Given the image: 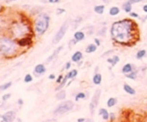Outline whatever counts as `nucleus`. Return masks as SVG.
I'll return each mask as SVG.
<instances>
[{
    "mask_svg": "<svg viewBox=\"0 0 147 122\" xmlns=\"http://www.w3.org/2000/svg\"><path fill=\"white\" fill-rule=\"evenodd\" d=\"M110 35L115 43L129 46L139 40V28L133 18H124L113 22L110 27Z\"/></svg>",
    "mask_w": 147,
    "mask_h": 122,
    "instance_id": "nucleus-1",
    "label": "nucleus"
},
{
    "mask_svg": "<svg viewBox=\"0 0 147 122\" xmlns=\"http://www.w3.org/2000/svg\"><path fill=\"white\" fill-rule=\"evenodd\" d=\"M49 25H50V16H49V14L46 13V12H40L35 16L34 20H33V33L38 37L42 36L48 30Z\"/></svg>",
    "mask_w": 147,
    "mask_h": 122,
    "instance_id": "nucleus-2",
    "label": "nucleus"
},
{
    "mask_svg": "<svg viewBox=\"0 0 147 122\" xmlns=\"http://www.w3.org/2000/svg\"><path fill=\"white\" fill-rule=\"evenodd\" d=\"M10 32L14 39H20L23 37L29 36L31 32V25L26 19H20L16 22H13L10 27Z\"/></svg>",
    "mask_w": 147,
    "mask_h": 122,
    "instance_id": "nucleus-3",
    "label": "nucleus"
},
{
    "mask_svg": "<svg viewBox=\"0 0 147 122\" xmlns=\"http://www.w3.org/2000/svg\"><path fill=\"white\" fill-rule=\"evenodd\" d=\"M17 41L9 36H0V55L12 56L18 51Z\"/></svg>",
    "mask_w": 147,
    "mask_h": 122,
    "instance_id": "nucleus-4",
    "label": "nucleus"
},
{
    "mask_svg": "<svg viewBox=\"0 0 147 122\" xmlns=\"http://www.w3.org/2000/svg\"><path fill=\"white\" fill-rule=\"evenodd\" d=\"M74 107V102L71 100H66V101H62L61 103L54 109L53 111V114L54 116H60V115H63L65 113L69 112L73 109Z\"/></svg>",
    "mask_w": 147,
    "mask_h": 122,
    "instance_id": "nucleus-5",
    "label": "nucleus"
},
{
    "mask_svg": "<svg viewBox=\"0 0 147 122\" xmlns=\"http://www.w3.org/2000/svg\"><path fill=\"white\" fill-rule=\"evenodd\" d=\"M68 26H69V22L68 21H65L60 26V28L57 30V32L55 33L54 37H53V39H52L53 44H57V43H59L60 41L63 39V37L65 36L66 32H67V30H68Z\"/></svg>",
    "mask_w": 147,
    "mask_h": 122,
    "instance_id": "nucleus-6",
    "label": "nucleus"
},
{
    "mask_svg": "<svg viewBox=\"0 0 147 122\" xmlns=\"http://www.w3.org/2000/svg\"><path fill=\"white\" fill-rule=\"evenodd\" d=\"M100 95H101V90L100 89L95 90L94 94H93V96H92V99H91V101H90V104H89V110H90L91 114H94L95 110H96V108L98 107Z\"/></svg>",
    "mask_w": 147,
    "mask_h": 122,
    "instance_id": "nucleus-7",
    "label": "nucleus"
},
{
    "mask_svg": "<svg viewBox=\"0 0 147 122\" xmlns=\"http://www.w3.org/2000/svg\"><path fill=\"white\" fill-rule=\"evenodd\" d=\"M16 119L15 111H7L1 115V122H13Z\"/></svg>",
    "mask_w": 147,
    "mask_h": 122,
    "instance_id": "nucleus-8",
    "label": "nucleus"
},
{
    "mask_svg": "<svg viewBox=\"0 0 147 122\" xmlns=\"http://www.w3.org/2000/svg\"><path fill=\"white\" fill-rule=\"evenodd\" d=\"M17 41V44L19 45V47H27V46H30L31 44H32V38H31V36H26V37H23V38H20L18 39Z\"/></svg>",
    "mask_w": 147,
    "mask_h": 122,
    "instance_id": "nucleus-9",
    "label": "nucleus"
},
{
    "mask_svg": "<svg viewBox=\"0 0 147 122\" xmlns=\"http://www.w3.org/2000/svg\"><path fill=\"white\" fill-rule=\"evenodd\" d=\"M63 47H64L63 45H60V46L57 47V48L55 49V50L53 51V52L51 53V54L48 56V58H47L46 61H45V64H49V63H51V62L54 60V59L57 57V55H58L59 53H60V51H61L62 49H63Z\"/></svg>",
    "mask_w": 147,
    "mask_h": 122,
    "instance_id": "nucleus-10",
    "label": "nucleus"
},
{
    "mask_svg": "<svg viewBox=\"0 0 147 122\" xmlns=\"http://www.w3.org/2000/svg\"><path fill=\"white\" fill-rule=\"evenodd\" d=\"M46 72V67H45V64H37L34 67V74L35 76H40L42 74H44Z\"/></svg>",
    "mask_w": 147,
    "mask_h": 122,
    "instance_id": "nucleus-11",
    "label": "nucleus"
},
{
    "mask_svg": "<svg viewBox=\"0 0 147 122\" xmlns=\"http://www.w3.org/2000/svg\"><path fill=\"white\" fill-rule=\"evenodd\" d=\"M82 58H83V54H82L81 51H76L71 56V61L75 62V63H78V62H80L82 60Z\"/></svg>",
    "mask_w": 147,
    "mask_h": 122,
    "instance_id": "nucleus-12",
    "label": "nucleus"
},
{
    "mask_svg": "<svg viewBox=\"0 0 147 122\" xmlns=\"http://www.w3.org/2000/svg\"><path fill=\"white\" fill-rule=\"evenodd\" d=\"M73 38L75 39L77 42H79V41H82L85 39V33L83 32V31H76L75 33H74L73 35Z\"/></svg>",
    "mask_w": 147,
    "mask_h": 122,
    "instance_id": "nucleus-13",
    "label": "nucleus"
},
{
    "mask_svg": "<svg viewBox=\"0 0 147 122\" xmlns=\"http://www.w3.org/2000/svg\"><path fill=\"white\" fill-rule=\"evenodd\" d=\"M92 81L95 85H99V84L102 82V75H101L100 73H95L94 75H93Z\"/></svg>",
    "mask_w": 147,
    "mask_h": 122,
    "instance_id": "nucleus-14",
    "label": "nucleus"
},
{
    "mask_svg": "<svg viewBox=\"0 0 147 122\" xmlns=\"http://www.w3.org/2000/svg\"><path fill=\"white\" fill-rule=\"evenodd\" d=\"M99 115H101V117H102L104 120H108L109 117H110V113H109L105 108L99 109Z\"/></svg>",
    "mask_w": 147,
    "mask_h": 122,
    "instance_id": "nucleus-15",
    "label": "nucleus"
},
{
    "mask_svg": "<svg viewBox=\"0 0 147 122\" xmlns=\"http://www.w3.org/2000/svg\"><path fill=\"white\" fill-rule=\"evenodd\" d=\"M123 89H124V91L127 93V94H130V95H134L136 93L135 89H134L133 87H131L129 84H126V83L124 84V85H123Z\"/></svg>",
    "mask_w": 147,
    "mask_h": 122,
    "instance_id": "nucleus-16",
    "label": "nucleus"
},
{
    "mask_svg": "<svg viewBox=\"0 0 147 122\" xmlns=\"http://www.w3.org/2000/svg\"><path fill=\"white\" fill-rule=\"evenodd\" d=\"M119 56H117V55H113L112 57H109V58L106 59V61L108 62V63L111 64V66H114L116 65V64L119 62Z\"/></svg>",
    "mask_w": 147,
    "mask_h": 122,
    "instance_id": "nucleus-17",
    "label": "nucleus"
},
{
    "mask_svg": "<svg viewBox=\"0 0 147 122\" xmlns=\"http://www.w3.org/2000/svg\"><path fill=\"white\" fill-rule=\"evenodd\" d=\"M94 12L96 14H99V15H101V14L104 13V10H105V6L103 5V4H99V5H96L94 6Z\"/></svg>",
    "mask_w": 147,
    "mask_h": 122,
    "instance_id": "nucleus-18",
    "label": "nucleus"
},
{
    "mask_svg": "<svg viewBox=\"0 0 147 122\" xmlns=\"http://www.w3.org/2000/svg\"><path fill=\"white\" fill-rule=\"evenodd\" d=\"M132 5H133V4H131L129 1H126L125 3L122 4V9H123L126 13H130V12L132 11Z\"/></svg>",
    "mask_w": 147,
    "mask_h": 122,
    "instance_id": "nucleus-19",
    "label": "nucleus"
},
{
    "mask_svg": "<svg viewBox=\"0 0 147 122\" xmlns=\"http://www.w3.org/2000/svg\"><path fill=\"white\" fill-rule=\"evenodd\" d=\"M131 71H133V66H132V64L127 63L122 67V72H123L124 74H128Z\"/></svg>",
    "mask_w": 147,
    "mask_h": 122,
    "instance_id": "nucleus-20",
    "label": "nucleus"
},
{
    "mask_svg": "<svg viewBox=\"0 0 147 122\" xmlns=\"http://www.w3.org/2000/svg\"><path fill=\"white\" fill-rule=\"evenodd\" d=\"M120 13V8L118 6H112V7L109 9V14L111 16H117Z\"/></svg>",
    "mask_w": 147,
    "mask_h": 122,
    "instance_id": "nucleus-21",
    "label": "nucleus"
},
{
    "mask_svg": "<svg viewBox=\"0 0 147 122\" xmlns=\"http://www.w3.org/2000/svg\"><path fill=\"white\" fill-rule=\"evenodd\" d=\"M55 97H56L57 100H63V99H65V97H66V91L63 89L58 90V92L56 93Z\"/></svg>",
    "mask_w": 147,
    "mask_h": 122,
    "instance_id": "nucleus-22",
    "label": "nucleus"
},
{
    "mask_svg": "<svg viewBox=\"0 0 147 122\" xmlns=\"http://www.w3.org/2000/svg\"><path fill=\"white\" fill-rule=\"evenodd\" d=\"M96 49H97V45L93 44V43H90V44L87 45L85 51H86V53H93V52L96 51Z\"/></svg>",
    "mask_w": 147,
    "mask_h": 122,
    "instance_id": "nucleus-23",
    "label": "nucleus"
},
{
    "mask_svg": "<svg viewBox=\"0 0 147 122\" xmlns=\"http://www.w3.org/2000/svg\"><path fill=\"white\" fill-rule=\"evenodd\" d=\"M77 70L76 69H72V70H70L69 72H68L67 74H66V77L68 78V79H70V80H72V79H74V78L77 76Z\"/></svg>",
    "mask_w": 147,
    "mask_h": 122,
    "instance_id": "nucleus-24",
    "label": "nucleus"
},
{
    "mask_svg": "<svg viewBox=\"0 0 147 122\" xmlns=\"http://www.w3.org/2000/svg\"><path fill=\"white\" fill-rule=\"evenodd\" d=\"M117 103V99L115 97H110V98L107 100V107H114Z\"/></svg>",
    "mask_w": 147,
    "mask_h": 122,
    "instance_id": "nucleus-25",
    "label": "nucleus"
},
{
    "mask_svg": "<svg viewBox=\"0 0 147 122\" xmlns=\"http://www.w3.org/2000/svg\"><path fill=\"white\" fill-rule=\"evenodd\" d=\"M11 86H12V82H7V83L2 84V85H0V91H5V90H7Z\"/></svg>",
    "mask_w": 147,
    "mask_h": 122,
    "instance_id": "nucleus-26",
    "label": "nucleus"
},
{
    "mask_svg": "<svg viewBox=\"0 0 147 122\" xmlns=\"http://www.w3.org/2000/svg\"><path fill=\"white\" fill-rule=\"evenodd\" d=\"M146 56V50H139L137 53H136V58L137 59H142L143 57Z\"/></svg>",
    "mask_w": 147,
    "mask_h": 122,
    "instance_id": "nucleus-27",
    "label": "nucleus"
},
{
    "mask_svg": "<svg viewBox=\"0 0 147 122\" xmlns=\"http://www.w3.org/2000/svg\"><path fill=\"white\" fill-rule=\"evenodd\" d=\"M67 80H69V79H68V78L66 77V76H64V78H63V80L61 81V83H59V85L56 87V90H61L62 88H63L64 86H65V84H66V82H67Z\"/></svg>",
    "mask_w": 147,
    "mask_h": 122,
    "instance_id": "nucleus-28",
    "label": "nucleus"
},
{
    "mask_svg": "<svg viewBox=\"0 0 147 122\" xmlns=\"http://www.w3.org/2000/svg\"><path fill=\"white\" fill-rule=\"evenodd\" d=\"M81 22H82V17H81V16H78L76 19H74V21H73V28H74V29H75V28H77L78 25H79Z\"/></svg>",
    "mask_w": 147,
    "mask_h": 122,
    "instance_id": "nucleus-29",
    "label": "nucleus"
},
{
    "mask_svg": "<svg viewBox=\"0 0 147 122\" xmlns=\"http://www.w3.org/2000/svg\"><path fill=\"white\" fill-rule=\"evenodd\" d=\"M126 78H129V79H136L137 77V72L136 71H131L130 73L126 74Z\"/></svg>",
    "mask_w": 147,
    "mask_h": 122,
    "instance_id": "nucleus-30",
    "label": "nucleus"
},
{
    "mask_svg": "<svg viewBox=\"0 0 147 122\" xmlns=\"http://www.w3.org/2000/svg\"><path fill=\"white\" fill-rule=\"evenodd\" d=\"M85 97H86L85 93H84V92H79V93H77V94L75 95V100L78 101V100H80V99H85Z\"/></svg>",
    "mask_w": 147,
    "mask_h": 122,
    "instance_id": "nucleus-31",
    "label": "nucleus"
},
{
    "mask_svg": "<svg viewBox=\"0 0 147 122\" xmlns=\"http://www.w3.org/2000/svg\"><path fill=\"white\" fill-rule=\"evenodd\" d=\"M32 80H33V77L31 74H26L25 77H24V82H25V83H30Z\"/></svg>",
    "mask_w": 147,
    "mask_h": 122,
    "instance_id": "nucleus-32",
    "label": "nucleus"
},
{
    "mask_svg": "<svg viewBox=\"0 0 147 122\" xmlns=\"http://www.w3.org/2000/svg\"><path fill=\"white\" fill-rule=\"evenodd\" d=\"M129 16H130V18H139V14L136 13V12H133V11L130 12Z\"/></svg>",
    "mask_w": 147,
    "mask_h": 122,
    "instance_id": "nucleus-33",
    "label": "nucleus"
},
{
    "mask_svg": "<svg viewBox=\"0 0 147 122\" xmlns=\"http://www.w3.org/2000/svg\"><path fill=\"white\" fill-rule=\"evenodd\" d=\"M65 13V9L64 8H57L56 9V14L57 15H61V14Z\"/></svg>",
    "mask_w": 147,
    "mask_h": 122,
    "instance_id": "nucleus-34",
    "label": "nucleus"
},
{
    "mask_svg": "<svg viewBox=\"0 0 147 122\" xmlns=\"http://www.w3.org/2000/svg\"><path fill=\"white\" fill-rule=\"evenodd\" d=\"M10 97H11V94H10V93H7V94H4L3 96H2V100H3V101H7L8 99L10 98Z\"/></svg>",
    "mask_w": 147,
    "mask_h": 122,
    "instance_id": "nucleus-35",
    "label": "nucleus"
},
{
    "mask_svg": "<svg viewBox=\"0 0 147 122\" xmlns=\"http://www.w3.org/2000/svg\"><path fill=\"white\" fill-rule=\"evenodd\" d=\"M131 4H135V3H140V2H143L145 0H128Z\"/></svg>",
    "mask_w": 147,
    "mask_h": 122,
    "instance_id": "nucleus-36",
    "label": "nucleus"
},
{
    "mask_svg": "<svg viewBox=\"0 0 147 122\" xmlns=\"http://www.w3.org/2000/svg\"><path fill=\"white\" fill-rule=\"evenodd\" d=\"M70 67H71V62H70V61H68V62H66V64H65V66H64V69H66V70H68V69H70Z\"/></svg>",
    "mask_w": 147,
    "mask_h": 122,
    "instance_id": "nucleus-37",
    "label": "nucleus"
},
{
    "mask_svg": "<svg viewBox=\"0 0 147 122\" xmlns=\"http://www.w3.org/2000/svg\"><path fill=\"white\" fill-rule=\"evenodd\" d=\"M63 78H64V76L63 75H59L58 76V78H57V79H56V83H61V81H62V80H63Z\"/></svg>",
    "mask_w": 147,
    "mask_h": 122,
    "instance_id": "nucleus-38",
    "label": "nucleus"
},
{
    "mask_svg": "<svg viewBox=\"0 0 147 122\" xmlns=\"http://www.w3.org/2000/svg\"><path fill=\"white\" fill-rule=\"evenodd\" d=\"M105 31H106V28H105V27H103V28H102V30H101L100 32H98V34L100 35V36H104V34H105Z\"/></svg>",
    "mask_w": 147,
    "mask_h": 122,
    "instance_id": "nucleus-39",
    "label": "nucleus"
},
{
    "mask_svg": "<svg viewBox=\"0 0 147 122\" xmlns=\"http://www.w3.org/2000/svg\"><path fill=\"white\" fill-rule=\"evenodd\" d=\"M61 1V0H48L49 3L51 4H56V3H59V2Z\"/></svg>",
    "mask_w": 147,
    "mask_h": 122,
    "instance_id": "nucleus-40",
    "label": "nucleus"
},
{
    "mask_svg": "<svg viewBox=\"0 0 147 122\" xmlns=\"http://www.w3.org/2000/svg\"><path fill=\"white\" fill-rule=\"evenodd\" d=\"M76 43H77V41H76L75 39L73 38V40H71V41H70V42H69V47H71L72 45H75Z\"/></svg>",
    "mask_w": 147,
    "mask_h": 122,
    "instance_id": "nucleus-41",
    "label": "nucleus"
},
{
    "mask_svg": "<svg viewBox=\"0 0 147 122\" xmlns=\"http://www.w3.org/2000/svg\"><path fill=\"white\" fill-rule=\"evenodd\" d=\"M94 42H95V44H96L97 46H100L101 43H100V40H99L98 38H95V39H94Z\"/></svg>",
    "mask_w": 147,
    "mask_h": 122,
    "instance_id": "nucleus-42",
    "label": "nucleus"
},
{
    "mask_svg": "<svg viewBox=\"0 0 147 122\" xmlns=\"http://www.w3.org/2000/svg\"><path fill=\"white\" fill-rule=\"evenodd\" d=\"M113 52V50H109L108 52H105V53H103L102 54V57H104V56H107V55H109L110 53H112Z\"/></svg>",
    "mask_w": 147,
    "mask_h": 122,
    "instance_id": "nucleus-43",
    "label": "nucleus"
},
{
    "mask_svg": "<svg viewBox=\"0 0 147 122\" xmlns=\"http://www.w3.org/2000/svg\"><path fill=\"white\" fill-rule=\"evenodd\" d=\"M42 122H57L56 119H47V120H44Z\"/></svg>",
    "mask_w": 147,
    "mask_h": 122,
    "instance_id": "nucleus-44",
    "label": "nucleus"
},
{
    "mask_svg": "<svg viewBox=\"0 0 147 122\" xmlns=\"http://www.w3.org/2000/svg\"><path fill=\"white\" fill-rule=\"evenodd\" d=\"M142 9H143V11L145 12V13H147V3H146V4H144L143 7H142Z\"/></svg>",
    "mask_w": 147,
    "mask_h": 122,
    "instance_id": "nucleus-45",
    "label": "nucleus"
},
{
    "mask_svg": "<svg viewBox=\"0 0 147 122\" xmlns=\"http://www.w3.org/2000/svg\"><path fill=\"white\" fill-rule=\"evenodd\" d=\"M48 78H49L50 80H53V79H55V75H54V74H50Z\"/></svg>",
    "mask_w": 147,
    "mask_h": 122,
    "instance_id": "nucleus-46",
    "label": "nucleus"
},
{
    "mask_svg": "<svg viewBox=\"0 0 147 122\" xmlns=\"http://www.w3.org/2000/svg\"><path fill=\"white\" fill-rule=\"evenodd\" d=\"M17 103H18V104H19V105H23V100H22V99H18V100H17Z\"/></svg>",
    "mask_w": 147,
    "mask_h": 122,
    "instance_id": "nucleus-47",
    "label": "nucleus"
},
{
    "mask_svg": "<svg viewBox=\"0 0 147 122\" xmlns=\"http://www.w3.org/2000/svg\"><path fill=\"white\" fill-rule=\"evenodd\" d=\"M85 120H86L85 118H78L77 119V122H84Z\"/></svg>",
    "mask_w": 147,
    "mask_h": 122,
    "instance_id": "nucleus-48",
    "label": "nucleus"
},
{
    "mask_svg": "<svg viewBox=\"0 0 147 122\" xmlns=\"http://www.w3.org/2000/svg\"><path fill=\"white\" fill-rule=\"evenodd\" d=\"M110 118H111V120H113V119L115 118V116H114V113H110Z\"/></svg>",
    "mask_w": 147,
    "mask_h": 122,
    "instance_id": "nucleus-49",
    "label": "nucleus"
},
{
    "mask_svg": "<svg viewBox=\"0 0 147 122\" xmlns=\"http://www.w3.org/2000/svg\"><path fill=\"white\" fill-rule=\"evenodd\" d=\"M147 20V15L145 16V17H143V19H142V22H145Z\"/></svg>",
    "mask_w": 147,
    "mask_h": 122,
    "instance_id": "nucleus-50",
    "label": "nucleus"
},
{
    "mask_svg": "<svg viewBox=\"0 0 147 122\" xmlns=\"http://www.w3.org/2000/svg\"><path fill=\"white\" fill-rule=\"evenodd\" d=\"M84 122H93V120H92V119H86Z\"/></svg>",
    "mask_w": 147,
    "mask_h": 122,
    "instance_id": "nucleus-51",
    "label": "nucleus"
},
{
    "mask_svg": "<svg viewBox=\"0 0 147 122\" xmlns=\"http://www.w3.org/2000/svg\"><path fill=\"white\" fill-rule=\"evenodd\" d=\"M16 1V0H6V2H14Z\"/></svg>",
    "mask_w": 147,
    "mask_h": 122,
    "instance_id": "nucleus-52",
    "label": "nucleus"
},
{
    "mask_svg": "<svg viewBox=\"0 0 147 122\" xmlns=\"http://www.w3.org/2000/svg\"><path fill=\"white\" fill-rule=\"evenodd\" d=\"M0 29H1V26H0Z\"/></svg>",
    "mask_w": 147,
    "mask_h": 122,
    "instance_id": "nucleus-53",
    "label": "nucleus"
},
{
    "mask_svg": "<svg viewBox=\"0 0 147 122\" xmlns=\"http://www.w3.org/2000/svg\"><path fill=\"white\" fill-rule=\"evenodd\" d=\"M0 104H1V101H0Z\"/></svg>",
    "mask_w": 147,
    "mask_h": 122,
    "instance_id": "nucleus-54",
    "label": "nucleus"
}]
</instances>
